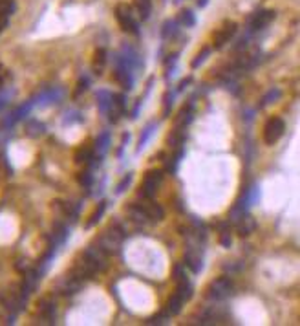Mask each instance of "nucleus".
I'll list each match as a JSON object with an SVG mask.
<instances>
[{
  "label": "nucleus",
  "instance_id": "9d476101",
  "mask_svg": "<svg viewBox=\"0 0 300 326\" xmlns=\"http://www.w3.org/2000/svg\"><path fill=\"white\" fill-rule=\"evenodd\" d=\"M181 304H183V299L180 297V295H172L170 299L167 301V315H178V313L181 312Z\"/></svg>",
  "mask_w": 300,
  "mask_h": 326
},
{
  "label": "nucleus",
  "instance_id": "9b49d317",
  "mask_svg": "<svg viewBox=\"0 0 300 326\" xmlns=\"http://www.w3.org/2000/svg\"><path fill=\"white\" fill-rule=\"evenodd\" d=\"M191 121H192V108H191V106L181 108L180 115L176 117V127H185V125H189Z\"/></svg>",
  "mask_w": 300,
  "mask_h": 326
},
{
  "label": "nucleus",
  "instance_id": "aec40b11",
  "mask_svg": "<svg viewBox=\"0 0 300 326\" xmlns=\"http://www.w3.org/2000/svg\"><path fill=\"white\" fill-rule=\"evenodd\" d=\"M29 108H31V103H26V105H22L20 108H17V110L11 114V123H13V121L22 119V117H24V115L29 112Z\"/></svg>",
  "mask_w": 300,
  "mask_h": 326
},
{
  "label": "nucleus",
  "instance_id": "7c9ffc66",
  "mask_svg": "<svg viewBox=\"0 0 300 326\" xmlns=\"http://www.w3.org/2000/svg\"><path fill=\"white\" fill-rule=\"evenodd\" d=\"M220 242H222V246H225V248H229V246H231V236H229L227 231H224V233H222V238H220Z\"/></svg>",
  "mask_w": 300,
  "mask_h": 326
},
{
  "label": "nucleus",
  "instance_id": "2eb2a0df",
  "mask_svg": "<svg viewBox=\"0 0 300 326\" xmlns=\"http://www.w3.org/2000/svg\"><path fill=\"white\" fill-rule=\"evenodd\" d=\"M176 295H180L183 301H189V299L192 297V288L191 284L187 282V280H183V282H178V292Z\"/></svg>",
  "mask_w": 300,
  "mask_h": 326
},
{
  "label": "nucleus",
  "instance_id": "20e7f679",
  "mask_svg": "<svg viewBox=\"0 0 300 326\" xmlns=\"http://www.w3.org/2000/svg\"><path fill=\"white\" fill-rule=\"evenodd\" d=\"M163 180V173L161 171H150V173L145 174V180H143V187H141V194L145 198H152L156 194L157 187Z\"/></svg>",
  "mask_w": 300,
  "mask_h": 326
},
{
  "label": "nucleus",
  "instance_id": "4be33fe9",
  "mask_svg": "<svg viewBox=\"0 0 300 326\" xmlns=\"http://www.w3.org/2000/svg\"><path fill=\"white\" fill-rule=\"evenodd\" d=\"M154 132V123H150V125L147 127V129L143 130V136L139 138V147H138V150H141L145 147V143L148 141V138H150V134Z\"/></svg>",
  "mask_w": 300,
  "mask_h": 326
},
{
  "label": "nucleus",
  "instance_id": "a211bd4d",
  "mask_svg": "<svg viewBox=\"0 0 300 326\" xmlns=\"http://www.w3.org/2000/svg\"><path fill=\"white\" fill-rule=\"evenodd\" d=\"M196 19H194V13H192L191 10H185L180 13V24H183L185 28H191V26H194Z\"/></svg>",
  "mask_w": 300,
  "mask_h": 326
},
{
  "label": "nucleus",
  "instance_id": "7ed1b4c3",
  "mask_svg": "<svg viewBox=\"0 0 300 326\" xmlns=\"http://www.w3.org/2000/svg\"><path fill=\"white\" fill-rule=\"evenodd\" d=\"M284 130H286V125H284V121H282L280 117H271V119H267L266 127H264V141H266L267 145L276 143V141L284 136Z\"/></svg>",
  "mask_w": 300,
  "mask_h": 326
},
{
  "label": "nucleus",
  "instance_id": "5701e85b",
  "mask_svg": "<svg viewBox=\"0 0 300 326\" xmlns=\"http://www.w3.org/2000/svg\"><path fill=\"white\" fill-rule=\"evenodd\" d=\"M94 158V156H92V152L88 149H79L77 150V154H75V161H84V163H88L90 161V159Z\"/></svg>",
  "mask_w": 300,
  "mask_h": 326
},
{
  "label": "nucleus",
  "instance_id": "f257e3e1",
  "mask_svg": "<svg viewBox=\"0 0 300 326\" xmlns=\"http://www.w3.org/2000/svg\"><path fill=\"white\" fill-rule=\"evenodd\" d=\"M115 19L119 22L121 29L126 31V33H132V35H139V28H138V20L134 19V13H132V6H128L126 2H119L115 6Z\"/></svg>",
  "mask_w": 300,
  "mask_h": 326
},
{
  "label": "nucleus",
  "instance_id": "423d86ee",
  "mask_svg": "<svg viewBox=\"0 0 300 326\" xmlns=\"http://www.w3.org/2000/svg\"><path fill=\"white\" fill-rule=\"evenodd\" d=\"M236 33V22H225L222 28L215 33V38H212V46L216 50H220L225 43H229V38Z\"/></svg>",
  "mask_w": 300,
  "mask_h": 326
},
{
  "label": "nucleus",
  "instance_id": "0eeeda50",
  "mask_svg": "<svg viewBox=\"0 0 300 326\" xmlns=\"http://www.w3.org/2000/svg\"><path fill=\"white\" fill-rule=\"evenodd\" d=\"M254 227H256V222H254V218H252V216H243L242 215L240 222L236 224V231H238L240 236L251 235L252 231H254Z\"/></svg>",
  "mask_w": 300,
  "mask_h": 326
},
{
  "label": "nucleus",
  "instance_id": "a878e982",
  "mask_svg": "<svg viewBox=\"0 0 300 326\" xmlns=\"http://www.w3.org/2000/svg\"><path fill=\"white\" fill-rule=\"evenodd\" d=\"M97 96H99V105H101V108H103V110H106V108L110 106V101H112V96H110L108 92H99Z\"/></svg>",
  "mask_w": 300,
  "mask_h": 326
},
{
  "label": "nucleus",
  "instance_id": "f8f14e48",
  "mask_svg": "<svg viewBox=\"0 0 300 326\" xmlns=\"http://www.w3.org/2000/svg\"><path fill=\"white\" fill-rule=\"evenodd\" d=\"M17 10L15 0H0V17H11Z\"/></svg>",
  "mask_w": 300,
  "mask_h": 326
},
{
  "label": "nucleus",
  "instance_id": "1a4fd4ad",
  "mask_svg": "<svg viewBox=\"0 0 300 326\" xmlns=\"http://www.w3.org/2000/svg\"><path fill=\"white\" fill-rule=\"evenodd\" d=\"M134 8L138 11L139 19L147 20L150 17V11H152V2L150 0H134Z\"/></svg>",
  "mask_w": 300,
  "mask_h": 326
},
{
  "label": "nucleus",
  "instance_id": "412c9836",
  "mask_svg": "<svg viewBox=\"0 0 300 326\" xmlns=\"http://www.w3.org/2000/svg\"><path fill=\"white\" fill-rule=\"evenodd\" d=\"M176 26H178L176 20H167V22H165V28H163V37L168 38V37H172V35H176L178 33Z\"/></svg>",
  "mask_w": 300,
  "mask_h": 326
},
{
  "label": "nucleus",
  "instance_id": "4468645a",
  "mask_svg": "<svg viewBox=\"0 0 300 326\" xmlns=\"http://www.w3.org/2000/svg\"><path fill=\"white\" fill-rule=\"evenodd\" d=\"M108 145H110V138H108V134H101L99 138H97V143H96V152H97V156H103V154L108 150Z\"/></svg>",
  "mask_w": 300,
  "mask_h": 326
},
{
  "label": "nucleus",
  "instance_id": "473e14b6",
  "mask_svg": "<svg viewBox=\"0 0 300 326\" xmlns=\"http://www.w3.org/2000/svg\"><path fill=\"white\" fill-rule=\"evenodd\" d=\"M8 28V17H0V33Z\"/></svg>",
  "mask_w": 300,
  "mask_h": 326
},
{
  "label": "nucleus",
  "instance_id": "ddd939ff",
  "mask_svg": "<svg viewBox=\"0 0 300 326\" xmlns=\"http://www.w3.org/2000/svg\"><path fill=\"white\" fill-rule=\"evenodd\" d=\"M167 141H168V145H170V147H180V145L185 141V134H183L181 127H176V130H174V132L168 136Z\"/></svg>",
  "mask_w": 300,
  "mask_h": 326
},
{
  "label": "nucleus",
  "instance_id": "6e6552de",
  "mask_svg": "<svg viewBox=\"0 0 300 326\" xmlns=\"http://www.w3.org/2000/svg\"><path fill=\"white\" fill-rule=\"evenodd\" d=\"M92 66H94V72H96L97 75L103 73V70H105V66H106V50H103V48L96 50V53H94V61H92Z\"/></svg>",
  "mask_w": 300,
  "mask_h": 326
},
{
  "label": "nucleus",
  "instance_id": "f03ea898",
  "mask_svg": "<svg viewBox=\"0 0 300 326\" xmlns=\"http://www.w3.org/2000/svg\"><path fill=\"white\" fill-rule=\"evenodd\" d=\"M231 293H233V282L229 277H218L207 286V297L216 299V301L229 297Z\"/></svg>",
  "mask_w": 300,
  "mask_h": 326
},
{
  "label": "nucleus",
  "instance_id": "393cba45",
  "mask_svg": "<svg viewBox=\"0 0 300 326\" xmlns=\"http://www.w3.org/2000/svg\"><path fill=\"white\" fill-rule=\"evenodd\" d=\"M42 132H44V125L42 123H38V121H33V123L28 127L29 136H38V134H42Z\"/></svg>",
  "mask_w": 300,
  "mask_h": 326
},
{
  "label": "nucleus",
  "instance_id": "39448f33",
  "mask_svg": "<svg viewBox=\"0 0 300 326\" xmlns=\"http://www.w3.org/2000/svg\"><path fill=\"white\" fill-rule=\"evenodd\" d=\"M275 20V11L273 10H262L256 11L254 15L249 17V29L256 31V29H264Z\"/></svg>",
  "mask_w": 300,
  "mask_h": 326
},
{
  "label": "nucleus",
  "instance_id": "bb28decb",
  "mask_svg": "<svg viewBox=\"0 0 300 326\" xmlns=\"http://www.w3.org/2000/svg\"><path fill=\"white\" fill-rule=\"evenodd\" d=\"M278 97H280V90H276V88H275V90H271V92H269V94H267V96L262 99V106H264V105H269V103H275V101L278 99Z\"/></svg>",
  "mask_w": 300,
  "mask_h": 326
},
{
  "label": "nucleus",
  "instance_id": "f3484780",
  "mask_svg": "<svg viewBox=\"0 0 300 326\" xmlns=\"http://www.w3.org/2000/svg\"><path fill=\"white\" fill-rule=\"evenodd\" d=\"M185 264L192 269V271H194V273H198V271L201 269V260H200V257H196V255H192V253H187V255H185Z\"/></svg>",
  "mask_w": 300,
  "mask_h": 326
},
{
  "label": "nucleus",
  "instance_id": "b1692460",
  "mask_svg": "<svg viewBox=\"0 0 300 326\" xmlns=\"http://www.w3.org/2000/svg\"><path fill=\"white\" fill-rule=\"evenodd\" d=\"M209 53H210V48H203V50H201V53H198V55H196V59L191 63V66L198 68L201 63H203L205 59H207V55H209Z\"/></svg>",
  "mask_w": 300,
  "mask_h": 326
},
{
  "label": "nucleus",
  "instance_id": "6ab92c4d",
  "mask_svg": "<svg viewBox=\"0 0 300 326\" xmlns=\"http://www.w3.org/2000/svg\"><path fill=\"white\" fill-rule=\"evenodd\" d=\"M105 207H106V203H105V201H101L99 207H97L96 211H94V215L90 216V220H88V224H86V226L92 227L94 224H96V222H99V220H101V216H103V213H105Z\"/></svg>",
  "mask_w": 300,
  "mask_h": 326
},
{
  "label": "nucleus",
  "instance_id": "cd10ccee",
  "mask_svg": "<svg viewBox=\"0 0 300 326\" xmlns=\"http://www.w3.org/2000/svg\"><path fill=\"white\" fill-rule=\"evenodd\" d=\"M79 183L84 185V187H90L92 185V174L90 173H81L79 174Z\"/></svg>",
  "mask_w": 300,
  "mask_h": 326
},
{
  "label": "nucleus",
  "instance_id": "c85d7f7f",
  "mask_svg": "<svg viewBox=\"0 0 300 326\" xmlns=\"http://www.w3.org/2000/svg\"><path fill=\"white\" fill-rule=\"evenodd\" d=\"M174 278H176V282H183V280H187L185 273H183V269L178 266V268H174Z\"/></svg>",
  "mask_w": 300,
  "mask_h": 326
},
{
  "label": "nucleus",
  "instance_id": "dca6fc26",
  "mask_svg": "<svg viewBox=\"0 0 300 326\" xmlns=\"http://www.w3.org/2000/svg\"><path fill=\"white\" fill-rule=\"evenodd\" d=\"M145 211H147L148 218H154V220H161L163 218V209L159 206H156V203H148L147 207H145Z\"/></svg>",
  "mask_w": 300,
  "mask_h": 326
},
{
  "label": "nucleus",
  "instance_id": "c756f323",
  "mask_svg": "<svg viewBox=\"0 0 300 326\" xmlns=\"http://www.w3.org/2000/svg\"><path fill=\"white\" fill-rule=\"evenodd\" d=\"M130 180H132V174H128V176H124V178H123V182H121L119 185H117V192H123L124 187H126V185L130 183Z\"/></svg>",
  "mask_w": 300,
  "mask_h": 326
},
{
  "label": "nucleus",
  "instance_id": "2f4dec72",
  "mask_svg": "<svg viewBox=\"0 0 300 326\" xmlns=\"http://www.w3.org/2000/svg\"><path fill=\"white\" fill-rule=\"evenodd\" d=\"M86 88H88V81H86V79H82V81H79V88H77V96H79L81 92H84Z\"/></svg>",
  "mask_w": 300,
  "mask_h": 326
}]
</instances>
